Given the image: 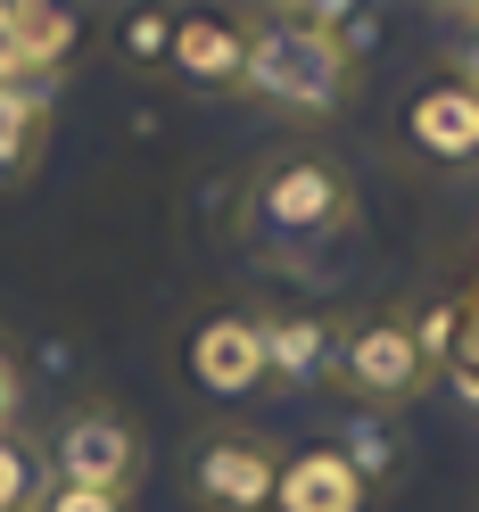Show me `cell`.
I'll use <instances>...</instances> for the list:
<instances>
[{"label": "cell", "mask_w": 479, "mask_h": 512, "mask_svg": "<svg viewBox=\"0 0 479 512\" xmlns=\"http://www.w3.org/2000/svg\"><path fill=\"white\" fill-rule=\"evenodd\" d=\"M356 223V182L323 149H273L248 174V232L273 256H314Z\"/></svg>", "instance_id": "1"}, {"label": "cell", "mask_w": 479, "mask_h": 512, "mask_svg": "<svg viewBox=\"0 0 479 512\" xmlns=\"http://www.w3.org/2000/svg\"><path fill=\"white\" fill-rule=\"evenodd\" d=\"M248 34V67H240V91H257L265 108H290V116H331L347 100V58L339 42L314 25V9H257L240 25Z\"/></svg>", "instance_id": "2"}, {"label": "cell", "mask_w": 479, "mask_h": 512, "mask_svg": "<svg viewBox=\"0 0 479 512\" xmlns=\"http://www.w3.org/2000/svg\"><path fill=\"white\" fill-rule=\"evenodd\" d=\"M430 356H422V339H413V314L405 306H372V314H347L339 323V389L356 397L364 413H397L430 389Z\"/></svg>", "instance_id": "3"}, {"label": "cell", "mask_w": 479, "mask_h": 512, "mask_svg": "<svg viewBox=\"0 0 479 512\" xmlns=\"http://www.w3.org/2000/svg\"><path fill=\"white\" fill-rule=\"evenodd\" d=\"M273 479H281V446L240 422H207L182 455V496L199 512H273Z\"/></svg>", "instance_id": "4"}, {"label": "cell", "mask_w": 479, "mask_h": 512, "mask_svg": "<svg viewBox=\"0 0 479 512\" xmlns=\"http://www.w3.org/2000/svg\"><path fill=\"white\" fill-rule=\"evenodd\" d=\"M50 479L67 488H100V496H133L141 479V430L116 405H67L50 422Z\"/></svg>", "instance_id": "5"}, {"label": "cell", "mask_w": 479, "mask_h": 512, "mask_svg": "<svg viewBox=\"0 0 479 512\" xmlns=\"http://www.w3.org/2000/svg\"><path fill=\"white\" fill-rule=\"evenodd\" d=\"M182 372H190V389L215 397V405H240V397H257L265 389V314H240V306H215L199 314V323L182 331Z\"/></svg>", "instance_id": "6"}, {"label": "cell", "mask_w": 479, "mask_h": 512, "mask_svg": "<svg viewBox=\"0 0 479 512\" xmlns=\"http://www.w3.org/2000/svg\"><path fill=\"white\" fill-rule=\"evenodd\" d=\"M405 149H422L430 166H471L479 157V91L463 75H430V83H413V100H405Z\"/></svg>", "instance_id": "7"}, {"label": "cell", "mask_w": 479, "mask_h": 512, "mask_svg": "<svg viewBox=\"0 0 479 512\" xmlns=\"http://www.w3.org/2000/svg\"><path fill=\"white\" fill-rule=\"evenodd\" d=\"M372 488L339 463V446H306V455H281L273 479V512H364Z\"/></svg>", "instance_id": "8"}, {"label": "cell", "mask_w": 479, "mask_h": 512, "mask_svg": "<svg viewBox=\"0 0 479 512\" xmlns=\"http://www.w3.org/2000/svg\"><path fill=\"white\" fill-rule=\"evenodd\" d=\"M265 372L281 389H323L339 372V323L331 314H273L265 323Z\"/></svg>", "instance_id": "9"}, {"label": "cell", "mask_w": 479, "mask_h": 512, "mask_svg": "<svg viewBox=\"0 0 479 512\" xmlns=\"http://www.w3.org/2000/svg\"><path fill=\"white\" fill-rule=\"evenodd\" d=\"M174 67H182V83H199V91H232L240 83V67H248V34L232 17H174Z\"/></svg>", "instance_id": "10"}, {"label": "cell", "mask_w": 479, "mask_h": 512, "mask_svg": "<svg viewBox=\"0 0 479 512\" xmlns=\"http://www.w3.org/2000/svg\"><path fill=\"white\" fill-rule=\"evenodd\" d=\"M50 149V83H0V182H25Z\"/></svg>", "instance_id": "11"}, {"label": "cell", "mask_w": 479, "mask_h": 512, "mask_svg": "<svg viewBox=\"0 0 479 512\" xmlns=\"http://www.w3.org/2000/svg\"><path fill=\"white\" fill-rule=\"evenodd\" d=\"M83 42L75 9H42V0H17V75L25 83H50L67 67V50Z\"/></svg>", "instance_id": "12"}, {"label": "cell", "mask_w": 479, "mask_h": 512, "mask_svg": "<svg viewBox=\"0 0 479 512\" xmlns=\"http://www.w3.org/2000/svg\"><path fill=\"white\" fill-rule=\"evenodd\" d=\"M339 446V463L364 479V488H389V479L405 471V430H397V413H347V430L331 438Z\"/></svg>", "instance_id": "13"}, {"label": "cell", "mask_w": 479, "mask_h": 512, "mask_svg": "<svg viewBox=\"0 0 479 512\" xmlns=\"http://www.w3.org/2000/svg\"><path fill=\"white\" fill-rule=\"evenodd\" d=\"M166 50H174V17H166V9H141V17H124V58L157 67Z\"/></svg>", "instance_id": "14"}, {"label": "cell", "mask_w": 479, "mask_h": 512, "mask_svg": "<svg viewBox=\"0 0 479 512\" xmlns=\"http://www.w3.org/2000/svg\"><path fill=\"white\" fill-rule=\"evenodd\" d=\"M25 496H34V455L0 430V512H25Z\"/></svg>", "instance_id": "15"}, {"label": "cell", "mask_w": 479, "mask_h": 512, "mask_svg": "<svg viewBox=\"0 0 479 512\" xmlns=\"http://www.w3.org/2000/svg\"><path fill=\"white\" fill-rule=\"evenodd\" d=\"M42 512H124V496H100V488H67V479H50V488H42Z\"/></svg>", "instance_id": "16"}, {"label": "cell", "mask_w": 479, "mask_h": 512, "mask_svg": "<svg viewBox=\"0 0 479 512\" xmlns=\"http://www.w3.org/2000/svg\"><path fill=\"white\" fill-rule=\"evenodd\" d=\"M455 17H463V50H455V75L479 91V9H455Z\"/></svg>", "instance_id": "17"}, {"label": "cell", "mask_w": 479, "mask_h": 512, "mask_svg": "<svg viewBox=\"0 0 479 512\" xmlns=\"http://www.w3.org/2000/svg\"><path fill=\"white\" fill-rule=\"evenodd\" d=\"M17 405H25V380H17V364H9V356H0V430L17 422Z\"/></svg>", "instance_id": "18"}]
</instances>
